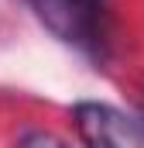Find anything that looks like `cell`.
Instances as JSON below:
<instances>
[{"mask_svg":"<svg viewBox=\"0 0 144 148\" xmlns=\"http://www.w3.org/2000/svg\"><path fill=\"white\" fill-rule=\"evenodd\" d=\"M72 124L86 148H141L144 131L137 121L124 117L110 103L82 100L72 107Z\"/></svg>","mask_w":144,"mask_h":148,"instance_id":"cell-2","label":"cell"},{"mask_svg":"<svg viewBox=\"0 0 144 148\" xmlns=\"http://www.w3.org/2000/svg\"><path fill=\"white\" fill-rule=\"evenodd\" d=\"M14 148H69V145L52 131H24Z\"/></svg>","mask_w":144,"mask_h":148,"instance_id":"cell-3","label":"cell"},{"mask_svg":"<svg viewBox=\"0 0 144 148\" xmlns=\"http://www.w3.org/2000/svg\"><path fill=\"white\" fill-rule=\"evenodd\" d=\"M38 21L72 48L103 59L110 35V0H31Z\"/></svg>","mask_w":144,"mask_h":148,"instance_id":"cell-1","label":"cell"},{"mask_svg":"<svg viewBox=\"0 0 144 148\" xmlns=\"http://www.w3.org/2000/svg\"><path fill=\"white\" fill-rule=\"evenodd\" d=\"M137 124H141V131H144V100H141V110H137Z\"/></svg>","mask_w":144,"mask_h":148,"instance_id":"cell-4","label":"cell"}]
</instances>
